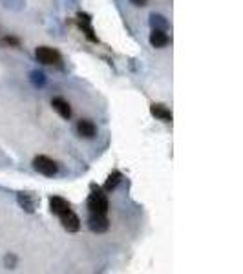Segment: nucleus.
<instances>
[{
  "label": "nucleus",
  "mask_w": 243,
  "mask_h": 274,
  "mask_svg": "<svg viewBox=\"0 0 243 274\" xmlns=\"http://www.w3.org/2000/svg\"><path fill=\"white\" fill-rule=\"evenodd\" d=\"M110 208L106 192L97 185H91V194L88 196V210L97 214H106Z\"/></svg>",
  "instance_id": "f257e3e1"
},
{
  "label": "nucleus",
  "mask_w": 243,
  "mask_h": 274,
  "mask_svg": "<svg viewBox=\"0 0 243 274\" xmlns=\"http://www.w3.org/2000/svg\"><path fill=\"white\" fill-rule=\"evenodd\" d=\"M35 57L44 66H63L61 53L57 49L49 48V46H39V48L35 49Z\"/></svg>",
  "instance_id": "f03ea898"
},
{
  "label": "nucleus",
  "mask_w": 243,
  "mask_h": 274,
  "mask_svg": "<svg viewBox=\"0 0 243 274\" xmlns=\"http://www.w3.org/2000/svg\"><path fill=\"white\" fill-rule=\"evenodd\" d=\"M33 168L35 172H39V174L46 176V178H53V176L59 174V164H57V161H53L48 156H37L33 159Z\"/></svg>",
  "instance_id": "7ed1b4c3"
},
{
  "label": "nucleus",
  "mask_w": 243,
  "mask_h": 274,
  "mask_svg": "<svg viewBox=\"0 0 243 274\" xmlns=\"http://www.w3.org/2000/svg\"><path fill=\"white\" fill-rule=\"evenodd\" d=\"M88 227H90L91 232L103 234L110 228V221L106 218V214L90 212V216H88Z\"/></svg>",
  "instance_id": "20e7f679"
},
{
  "label": "nucleus",
  "mask_w": 243,
  "mask_h": 274,
  "mask_svg": "<svg viewBox=\"0 0 243 274\" xmlns=\"http://www.w3.org/2000/svg\"><path fill=\"white\" fill-rule=\"evenodd\" d=\"M17 203L21 205V208L24 212L33 214L39 206V198L35 196L33 192H19L17 194Z\"/></svg>",
  "instance_id": "39448f33"
},
{
  "label": "nucleus",
  "mask_w": 243,
  "mask_h": 274,
  "mask_svg": "<svg viewBox=\"0 0 243 274\" xmlns=\"http://www.w3.org/2000/svg\"><path fill=\"white\" fill-rule=\"evenodd\" d=\"M59 219H61V225H63L64 230H68V232H79V228H81V219H79V216H77L71 208L66 210L64 214H61Z\"/></svg>",
  "instance_id": "423d86ee"
},
{
  "label": "nucleus",
  "mask_w": 243,
  "mask_h": 274,
  "mask_svg": "<svg viewBox=\"0 0 243 274\" xmlns=\"http://www.w3.org/2000/svg\"><path fill=\"white\" fill-rule=\"evenodd\" d=\"M75 130H77V136L83 137V139H93V137L97 136V126L90 119H79Z\"/></svg>",
  "instance_id": "0eeeda50"
},
{
  "label": "nucleus",
  "mask_w": 243,
  "mask_h": 274,
  "mask_svg": "<svg viewBox=\"0 0 243 274\" xmlns=\"http://www.w3.org/2000/svg\"><path fill=\"white\" fill-rule=\"evenodd\" d=\"M51 108L55 110L63 119H66V121L71 117V106H69V103L64 97H53V99H51Z\"/></svg>",
  "instance_id": "6e6552de"
},
{
  "label": "nucleus",
  "mask_w": 243,
  "mask_h": 274,
  "mask_svg": "<svg viewBox=\"0 0 243 274\" xmlns=\"http://www.w3.org/2000/svg\"><path fill=\"white\" fill-rule=\"evenodd\" d=\"M150 44H152L154 48H165L168 42H170V37H168V33L165 31V29H152V33H150Z\"/></svg>",
  "instance_id": "1a4fd4ad"
},
{
  "label": "nucleus",
  "mask_w": 243,
  "mask_h": 274,
  "mask_svg": "<svg viewBox=\"0 0 243 274\" xmlns=\"http://www.w3.org/2000/svg\"><path fill=\"white\" fill-rule=\"evenodd\" d=\"M69 208H71L69 203L64 198H61V196H51V198H49V210H51V214L61 216V214H64L66 210H69Z\"/></svg>",
  "instance_id": "9d476101"
},
{
  "label": "nucleus",
  "mask_w": 243,
  "mask_h": 274,
  "mask_svg": "<svg viewBox=\"0 0 243 274\" xmlns=\"http://www.w3.org/2000/svg\"><path fill=\"white\" fill-rule=\"evenodd\" d=\"M150 114H152L155 119H159V121H163V123H172V112L165 106V104H155L154 103L152 106H150Z\"/></svg>",
  "instance_id": "9b49d317"
},
{
  "label": "nucleus",
  "mask_w": 243,
  "mask_h": 274,
  "mask_svg": "<svg viewBox=\"0 0 243 274\" xmlns=\"http://www.w3.org/2000/svg\"><path fill=\"white\" fill-rule=\"evenodd\" d=\"M77 19H79V27H81L84 33H86V37H88L91 42H97V37L93 35V27H91L90 17H88L86 13H79L77 15Z\"/></svg>",
  "instance_id": "f8f14e48"
},
{
  "label": "nucleus",
  "mask_w": 243,
  "mask_h": 274,
  "mask_svg": "<svg viewBox=\"0 0 243 274\" xmlns=\"http://www.w3.org/2000/svg\"><path fill=\"white\" fill-rule=\"evenodd\" d=\"M121 179H123V174H121L119 170H113L110 176H108L106 183L103 185V190L106 192V194H108V192H111V190H115V188H117V185L121 183Z\"/></svg>",
  "instance_id": "ddd939ff"
},
{
  "label": "nucleus",
  "mask_w": 243,
  "mask_h": 274,
  "mask_svg": "<svg viewBox=\"0 0 243 274\" xmlns=\"http://www.w3.org/2000/svg\"><path fill=\"white\" fill-rule=\"evenodd\" d=\"M150 27L152 29H168V21L159 13H152L150 15Z\"/></svg>",
  "instance_id": "4468645a"
},
{
  "label": "nucleus",
  "mask_w": 243,
  "mask_h": 274,
  "mask_svg": "<svg viewBox=\"0 0 243 274\" xmlns=\"http://www.w3.org/2000/svg\"><path fill=\"white\" fill-rule=\"evenodd\" d=\"M29 81H31L33 86L42 88V86L46 84V75H44L42 71H31V73H29Z\"/></svg>",
  "instance_id": "2eb2a0df"
},
{
  "label": "nucleus",
  "mask_w": 243,
  "mask_h": 274,
  "mask_svg": "<svg viewBox=\"0 0 243 274\" xmlns=\"http://www.w3.org/2000/svg\"><path fill=\"white\" fill-rule=\"evenodd\" d=\"M0 46L2 48H21V41L17 39V37H4L2 41H0Z\"/></svg>",
  "instance_id": "dca6fc26"
},
{
  "label": "nucleus",
  "mask_w": 243,
  "mask_h": 274,
  "mask_svg": "<svg viewBox=\"0 0 243 274\" xmlns=\"http://www.w3.org/2000/svg\"><path fill=\"white\" fill-rule=\"evenodd\" d=\"M4 267L6 269L17 267V256H13V254H7L6 258H4Z\"/></svg>",
  "instance_id": "f3484780"
},
{
  "label": "nucleus",
  "mask_w": 243,
  "mask_h": 274,
  "mask_svg": "<svg viewBox=\"0 0 243 274\" xmlns=\"http://www.w3.org/2000/svg\"><path fill=\"white\" fill-rule=\"evenodd\" d=\"M4 6L11 9H21L24 6V0H4Z\"/></svg>",
  "instance_id": "a211bd4d"
},
{
  "label": "nucleus",
  "mask_w": 243,
  "mask_h": 274,
  "mask_svg": "<svg viewBox=\"0 0 243 274\" xmlns=\"http://www.w3.org/2000/svg\"><path fill=\"white\" fill-rule=\"evenodd\" d=\"M130 2H132L133 6L143 7V6H146V2H148V0H130Z\"/></svg>",
  "instance_id": "6ab92c4d"
}]
</instances>
